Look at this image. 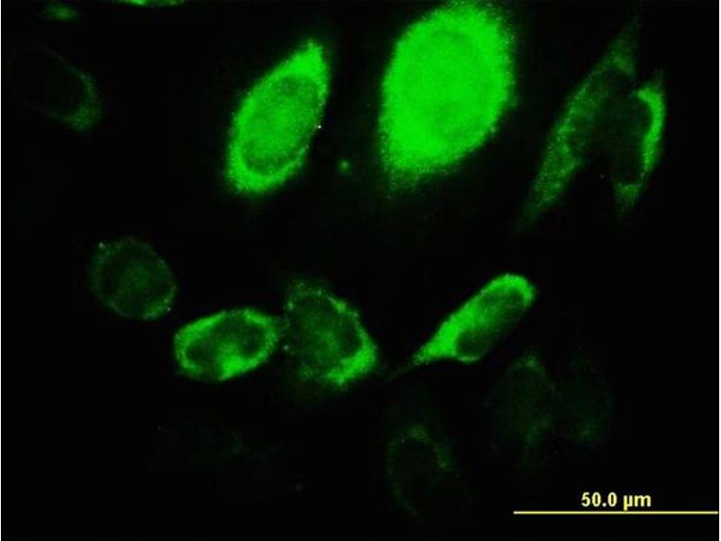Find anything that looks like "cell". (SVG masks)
<instances>
[{"instance_id":"1","label":"cell","mask_w":721,"mask_h":541,"mask_svg":"<svg viewBox=\"0 0 721 541\" xmlns=\"http://www.w3.org/2000/svg\"><path fill=\"white\" fill-rule=\"evenodd\" d=\"M279 337L276 320L250 308L224 310L178 331L182 363L196 371L229 377L261 363Z\"/></svg>"},{"instance_id":"2","label":"cell","mask_w":721,"mask_h":541,"mask_svg":"<svg viewBox=\"0 0 721 541\" xmlns=\"http://www.w3.org/2000/svg\"><path fill=\"white\" fill-rule=\"evenodd\" d=\"M91 271L96 296L127 318L159 317L175 298L174 275L164 260L152 247L132 238L109 245Z\"/></svg>"},{"instance_id":"3","label":"cell","mask_w":721,"mask_h":541,"mask_svg":"<svg viewBox=\"0 0 721 541\" xmlns=\"http://www.w3.org/2000/svg\"><path fill=\"white\" fill-rule=\"evenodd\" d=\"M284 320L303 365L329 378L347 356L354 319L327 289L296 281L287 290Z\"/></svg>"}]
</instances>
